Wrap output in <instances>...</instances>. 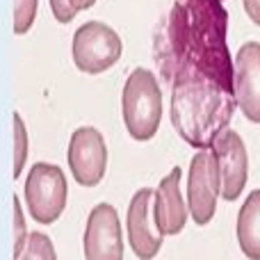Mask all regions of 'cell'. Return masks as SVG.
<instances>
[{
  "label": "cell",
  "instance_id": "10",
  "mask_svg": "<svg viewBox=\"0 0 260 260\" xmlns=\"http://www.w3.org/2000/svg\"><path fill=\"white\" fill-rule=\"evenodd\" d=\"M153 194H155V189L148 187L139 189L130 199L128 206V219H126L128 240L135 256L142 260L155 258L162 247V240H165V235L157 231L155 221H153Z\"/></svg>",
  "mask_w": 260,
  "mask_h": 260
},
{
  "label": "cell",
  "instance_id": "2",
  "mask_svg": "<svg viewBox=\"0 0 260 260\" xmlns=\"http://www.w3.org/2000/svg\"><path fill=\"white\" fill-rule=\"evenodd\" d=\"M235 108V94L210 80L192 78L174 85L171 123L189 146L203 151L210 148L221 130H226Z\"/></svg>",
  "mask_w": 260,
  "mask_h": 260
},
{
  "label": "cell",
  "instance_id": "11",
  "mask_svg": "<svg viewBox=\"0 0 260 260\" xmlns=\"http://www.w3.org/2000/svg\"><path fill=\"white\" fill-rule=\"evenodd\" d=\"M235 103L253 123H260V44L249 41L233 59Z\"/></svg>",
  "mask_w": 260,
  "mask_h": 260
},
{
  "label": "cell",
  "instance_id": "4",
  "mask_svg": "<svg viewBox=\"0 0 260 260\" xmlns=\"http://www.w3.org/2000/svg\"><path fill=\"white\" fill-rule=\"evenodd\" d=\"M121 48V39L110 25H105L101 21H87L73 35V64L82 73L99 76V73L108 71L119 62Z\"/></svg>",
  "mask_w": 260,
  "mask_h": 260
},
{
  "label": "cell",
  "instance_id": "6",
  "mask_svg": "<svg viewBox=\"0 0 260 260\" xmlns=\"http://www.w3.org/2000/svg\"><path fill=\"white\" fill-rule=\"evenodd\" d=\"M210 153L215 157L219 171V194L226 201H235L242 194L249 176V157L244 142L235 130H221L210 144Z\"/></svg>",
  "mask_w": 260,
  "mask_h": 260
},
{
  "label": "cell",
  "instance_id": "5",
  "mask_svg": "<svg viewBox=\"0 0 260 260\" xmlns=\"http://www.w3.org/2000/svg\"><path fill=\"white\" fill-rule=\"evenodd\" d=\"M25 203L39 224H53L67 206V178L50 162H37L25 180Z\"/></svg>",
  "mask_w": 260,
  "mask_h": 260
},
{
  "label": "cell",
  "instance_id": "1",
  "mask_svg": "<svg viewBox=\"0 0 260 260\" xmlns=\"http://www.w3.org/2000/svg\"><path fill=\"white\" fill-rule=\"evenodd\" d=\"M226 30L229 12L221 0H176L153 44L165 82L174 87L176 82L201 78L235 94Z\"/></svg>",
  "mask_w": 260,
  "mask_h": 260
},
{
  "label": "cell",
  "instance_id": "8",
  "mask_svg": "<svg viewBox=\"0 0 260 260\" xmlns=\"http://www.w3.org/2000/svg\"><path fill=\"white\" fill-rule=\"evenodd\" d=\"M69 167L78 185L94 187L103 180L108 169V146L96 128H78L69 142Z\"/></svg>",
  "mask_w": 260,
  "mask_h": 260
},
{
  "label": "cell",
  "instance_id": "20",
  "mask_svg": "<svg viewBox=\"0 0 260 260\" xmlns=\"http://www.w3.org/2000/svg\"><path fill=\"white\" fill-rule=\"evenodd\" d=\"M69 3L73 5V9H76V12H82V9H89L96 0H69Z\"/></svg>",
  "mask_w": 260,
  "mask_h": 260
},
{
  "label": "cell",
  "instance_id": "19",
  "mask_svg": "<svg viewBox=\"0 0 260 260\" xmlns=\"http://www.w3.org/2000/svg\"><path fill=\"white\" fill-rule=\"evenodd\" d=\"M244 9H247L249 18H251L256 25H260V0H242Z\"/></svg>",
  "mask_w": 260,
  "mask_h": 260
},
{
  "label": "cell",
  "instance_id": "15",
  "mask_svg": "<svg viewBox=\"0 0 260 260\" xmlns=\"http://www.w3.org/2000/svg\"><path fill=\"white\" fill-rule=\"evenodd\" d=\"M25 157H27V130L21 114H14V178L21 176Z\"/></svg>",
  "mask_w": 260,
  "mask_h": 260
},
{
  "label": "cell",
  "instance_id": "12",
  "mask_svg": "<svg viewBox=\"0 0 260 260\" xmlns=\"http://www.w3.org/2000/svg\"><path fill=\"white\" fill-rule=\"evenodd\" d=\"M180 178H183V169L174 167L160 180L153 194V221L162 235H178L187 221L189 210L180 194Z\"/></svg>",
  "mask_w": 260,
  "mask_h": 260
},
{
  "label": "cell",
  "instance_id": "3",
  "mask_svg": "<svg viewBox=\"0 0 260 260\" xmlns=\"http://www.w3.org/2000/svg\"><path fill=\"white\" fill-rule=\"evenodd\" d=\"M123 123L133 139L146 142L157 133L162 121V91L148 69H135L123 85Z\"/></svg>",
  "mask_w": 260,
  "mask_h": 260
},
{
  "label": "cell",
  "instance_id": "18",
  "mask_svg": "<svg viewBox=\"0 0 260 260\" xmlns=\"http://www.w3.org/2000/svg\"><path fill=\"white\" fill-rule=\"evenodd\" d=\"M14 229H16V242H14V247H18V244H21L27 235H25V221H23L21 206H18V199L16 197H14Z\"/></svg>",
  "mask_w": 260,
  "mask_h": 260
},
{
  "label": "cell",
  "instance_id": "14",
  "mask_svg": "<svg viewBox=\"0 0 260 260\" xmlns=\"http://www.w3.org/2000/svg\"><path fill=\"white\" fill-rule=\"evenodd\" d=\"M14 260H57L48 235L30 233L18 247H14Z\"/></svg>",
  "mask_w": 260,
  "mask_h": 260
},
{
  "label": "cell",
  "instance_id": "13",
  "mask_svg": "<svg viewBox=\"0 0 260 260\" xmlns=\"http://www.w3.org/2000/svg\"><path fill=\"white\" fill-rule=\"evenodd\" d=\"M238 242L249 260H260V189L251 192L238 215Z\"/></svg>",
  "mask_w": 260,
  "mask_h": 260
},
{
  "label": "cell",
  "instance_id": "16",
  "mask_svg": "<svg viewBox=\"0 0 260 260\" xmlns=\"http://www.w3.org/2000/svg\"><path fill=\"white\" fill-rule=\"evenodd\" d=\"M39 0H14V32L25 35L37 18Z\"/></svg>",
  "mask_w": 260,
  "mask_h": 260
},
{
  "label": "cell",
  "instance_id": "9",
  "mask_svg": "<svg viewBox=\"0 0 260 260\" xmlns=\"http://www.w3.org/2000/svg\"><path fill=\"white\" fill-rule=\"evenodd\" d=\"M87 260H123V238L119 212L110 203H99L89 212L85 229Z\"/></svg>",
  "mask_w": 260,
  "mask_h": 260
},
{
  "label": "cell",
  "instance_id": "17",
  "mask_svg": "<svg viewBox=\"0 0 260 260\" xmlns=\"http://www.w3.org/2000/svg\"><path fill=\"white\" fill-rule=\"evenodd\" d=\"M50 12H53V16L57 18L59 23H69L73 21V16H76V9H73V5L69 3V0H50Z\"/></svg>",
  "mask_w": 260,
  "mask_h": 260
},
{
  "label": "cell",
  "instance_id": "7",
  "mask_svg": "<svg viewBox=\"0 0 260 260\" xmlns=\"http://www.w3.org/2000/svg\"><path fill=\"white\" fill-rule=\"evenodd\" d=\"M219 197V171L210 148H203L192 157L187 174V210L199 226H206L215 217Z\"/></svg>",
  "mask_w": 260,
  "mask_h": 260
}]
</instances>
